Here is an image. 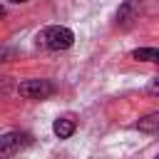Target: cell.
Segmentation results:
<instances>
[{
	"label": "cell",
	"mask_w": 159,
	"mask_h": 159,
	"mask_svg": "<svg viewBox=\"0 0 159 159\" xmlns=\"http://www.w3.org/2000/svg\"><path fill=\"white\" fill-rule=\"evenodd\" d=\"M7 2H27V0H7Z\"/></svg>",
	"instance_id": "obj_12"
},
{
	"label": "cell",
	"mask_w": 159,
	"mask_h": 159,
	"mask_svg": "<svg viewBox=\"0 0 159 159\" xmlns=\"http://www.w3.org/2000/svg\"><path fill=\"white\" fill-rule=\"evenodd\" d=\"M142 15V0H124L117 10V27L119 30H132Z\"/></svg>",
	"instance_id": "obj_4"
},
{
	"label": "cell",
	"mask_w": 159,
	"mask_h": 159,
	"mask_svg": "<svg viewBox=\"0 0 159 159\" xmlns=\"http://www.w3.org/2000/svg\"><path fill=\"white\" fill-rule=\"evenodd\" d=\"M147 92H149V94H157V80H152V84H149Z\"/></svg>",
	"instance_id": "obj_10"
},
{
	"label": "cell",
	"mask_w": 159,
	"mask_h": 159,
	"mask_svg": "<svg viewBox=\"0 0 159 159\" xmlns=\"http://www.w3.org/2000/svg\"><path fill=\"white\" fill-rule=\"evenodd\" d=\"M0 17H5V7L2 5H0Z\"/></svg>",
	"instance_id": "obj_11"
},
{
	"label": "cell",
	"mask_w": 159,
	"mask_h": 159,
	"mask_svg": "<svg viewBox=\"0 0 159 159\" xmlns=\"http://www.w3.org/2000/svg\"><path fill=\"white\" fill-rule=\"evenodd\" d=\"M7 92H10V80L7 77H0V97L7 94Z\"/></svg>",
	"instance_id": "obj_9"
},
{
	"label": "cell",
	"mask_w": 159,
	"mask_h": 159,
	"mask_svg": "<svg viewBox=\"0 0 159 159\" xmlns=\"http://www.w3.org/2000/svg\"><path fill=\"white\" fill-rule=\"evenodd\" d=\"M137 129H139V132H147V134H157V129H159V114L152 112V114L142 117V119L137 122Z\"/></svg>",
	"instance_id": "obj_6"
},
{
	"label": "cell",
	"mask_w": 159,
	"mask_h": 159,
	"mask_svg": "<svg viewBox=\"0 0 159 159\" xmlns=\"http://www.w3.org/2000/svg\"><path fill=\"white\" fill-rule=\"evenodd\" d=\"M132 60H139V62H159V52L157 47H139L132 52Z\"/></svg>",
	"instance_id": "obj_7"
},
{
	"label": "cell",
	"mask_w": 159,
	"mask_h": 159,
	"mask_svg": "<svg viewBox=\"0 0 159 159\" xmlns=\"http://www.w3.org/2000/svg\"><path fill=\"white\" fill-rule=\"evenodd\" d=\"M15 57V50L12 47H0V62H10Z\"/></svg>",
	"instance_id": "obj_8"
},
{
	"label": "cell",
	"mask_w": 159,
	"mask_h": 159,
	"mask_svg": "<svg viewBox=\"0 0 159 159\" xmlns=\"http://www.w3.org/2000/svg\"><path fill=\"white\" fill-rule=\"evenodd\" d=\"M57 92L52 80H25L17 84V94L25 99H47Z\"/></svg>",
	"instance_id": "obj_2"
},
{
	"label": "cell",
	"mask_w": 159,
	"mask_h": 159,
	"mask_svg": "<svg viewBox=\"0 0 159 159\" xmlns=\"http://www.w3.org/2000/svg\"><path fill=\"white\" fill-rule=\"evenodd\" d=\"M32 144V137L25 132H7L0 134V157H15L22 149H27Z\"/></svg>",
	"instance_id": "obj_3"
},
{
	"label": "cell",
	"mask_w": 159,
	"mask_h": 159,
	"mask_svg": "<svg viewBox=\"0 0 159 159\" xmlns=\"http://www.w3.org/2000/svg\"><path fill=\"white\" fill-rule=\"evenodd\" d=\"M75 119L72 117H57L55 119V124H52V132L60 137V139H67V137H72L75 134Z\"/></svg>",
	"instance_id": "obj_5"
},
{
	"label": "cell",
	"mask_w": 159,
	"mask_h": 159,
	"mask_svg": "<svg viewBox=\"0 0 159 159\" xmlns=\"http://www.w3.org/2000/svg\"><path fill=\"white\" fill-rule=\"evenodd\" d=\"M35 42H37V47H42V50L60 52V50L72 47V42H75V32H72L70 27H62V25H50V27H45V30L37 32Z\"/></svg>",
	"instance_id": "obj_1"
}]
</instances>
